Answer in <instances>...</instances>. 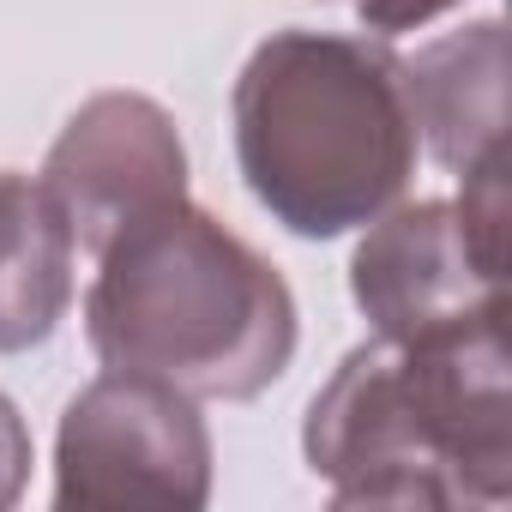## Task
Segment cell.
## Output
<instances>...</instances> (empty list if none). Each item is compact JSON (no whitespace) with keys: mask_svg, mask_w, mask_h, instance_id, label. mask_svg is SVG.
<instances>
[{"mask_svg":"<svg viewBox=\"0 0 512 512\" xmlns=\"http://www.w3.org/2000/svg\"><path fill=\"white\" fill-rule=\"evenodd\" d=\"M350 296L380 338H416L506 308V272L482 266L452 199L386 205L350 260Z\"/></svg>","mask_w":512,"mask_h":512,"instance_id":"obj_6","label":"cell"},{"mask_svg":"<svg viewBox=\"0 0 512 512\" xmlns=\"http://www.w3.org/2000/svg\"><path fill=\"white\" fill-rule=\"evenodd\" d=\"M43 187L67 211L73 241L97 260L121 229L187 199V145L175 115L139 91H97L49 145Z\"/></svg>","mask_w":512,"mask_h":512,"instance_id":"obj_5","label":"cell"},{"mask_svg":"<svg viewBox=\"0 0 512 512\" xmlns=\"http://www.w3.org/2000/svg\"><path fill=\"white\" fill-rule=\"evenodd\" d=\"M404 91L416 115V139L452 175L506 151V25L476 19L422 43L404 61Z\"/></svg>","mask_w":512,"mask_h":512,"instance_id":"obj_7","label":"cell"},{"mask_svg":"<svg viewBox=\"0 0 512 512\" xmlns=\"http://www.w3.org/2000/svg\"><path fill=\"white\" fill-rule=\"evenodd\" d=\"M79 241L43 175L0 169V356L37 350L73 308Z\"/></svg>","mask_w":512,"mask_h":512,"instance_id":"obj_8","label":"cell"},{"mask_svg":"<svg viewBox=\"0 0 512 512\" xmlns=\"http://www.w3.org/2000/svg\"><path fill=\"white\" fill-rule=\"evenodd\" d=\"M211 500V428L199 404L133 368L97 374L55 434V506H205Z\"/></svg>","mask_w":512,"mask_h":512,"instance_id":"obj_4","label":"cell"},{"mask_svg":"<svg viewBox=\"0 0 512 512\" xmlns=\"http://www.w3.org/2000/svg\"><path fill=\"white\" fill-rule=\"evenodd\" d=\"M31 482V428L19 416V404L0 392V506H13Z\"/></svg>","mask_w":512,"mask_h":512,"instance_id":"obj_9","label":"cell"},{"mask_svg":"<svg viewBox=\"0 0 512 512\" xmlns=\"http://www.w3.org/2000/svg\"><path fill=\"white\" fill-rule=\"evenodd\" d=\"M308 470L332 506H500L512 494L506 308L368 338L314 392Z\"/></svg>","mask_w":512,"mask_h":512,"instance_id":"obj_1","label":"cell"},{"mask_svg":"<svg viewBox=\"0 0 512 512\" xmlns=\"http://www.w3.org/2000/svg\"><path fill=\"white\" fill-rule=\"evenodd\" d=\"M458 0H356V13L374 37H398V31H422L428 19L452 13Z\"/></svg>","mask_w":512,"mask_h":512,"instance_id":"obj_10","label":"cell"},{"mask_svg":"<svg viewBox=\"0 0 512 512\" xmlns=\"http://www.w3.org/2000/svg\"><path fill=\"white\" fill-rule=\"evenodd\" d=\"M85 338L103 368L157 374L187 398L247 404L290 374L296 296L260 247L181 199L97 253Z\"/></svg>","mask_w":512,"mask_h":512,"instance_id":"obj_3","label":"cell"},{"mask_svg":"<svg viewBox=\"0 0 512 512\" xmlns=\"http://www.w3.org/2000/svg\"><path fill=\"white\" fill-rule=\"evenodd\" d=\"M229 109L247 193L302 241L368 229L416 175L404 55L386 37L278 31L247 55Z\"/></svg>","mask_w":512,"mask_h":512,"instance_id":"obj_2","label":"cell"}]
</instances>
